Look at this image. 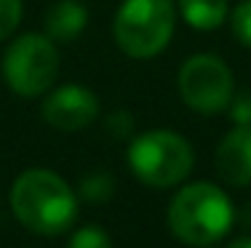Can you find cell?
I'll list each match as a JSON object with an SVG mask.
<instances>
[{
  "label": "cell",
  "mask_w": 251,
  "mask_h": 248,
  "mask_svg": "<svg viewBox=\"0 0 251 248\" xmlns=\"http://www.w3.org/2000/svg\"><path fill=\"white\" fill-rule=\"evenodd\" d=\"M8 203L16 222L32 235L59 238L77 219L80 198L56 171L27 168L14 179Z\"/></svg>",
  "instance_id": "cell-1"
},
{
  "label": "cell",
  "mask_w": 251,
  "mask_h": 248,
  "mask_svg": "<svg viewBox=\"0 0 251 248\" xmlns=\"http://www.w3.org/2000/svg\"><path fill=\"white\" fill-rule=\"evenodd\" d=\"M166 224L184 246H214L235 224V205L219 184L190 181L171 198Z\"/></svg>",
  "instance_id": "cell-2"
},
{
  "label": "cell",
  "mask_w": 251,
  "mask_h": 248,
  "mask_svg": "<svg viewBox=\"0 0 251 248\" xmlns=\"http://www.w3.org/2000/svg\"><path fill=\"white\" fill-rule=\"evenodd\" d=\"M128 168L145 187L169 190L193 174L195 150L182 134L171 128H152L128 141Z\"/></svg>",
  "instance_id": "cell-3"
},
{
  "label": "cell",
  "mask_w": 251,
  "mask_h": 248,
  "mask_svg": "<svg viewBox=\"0 0 251 248\" xmlns=\"http://www.w3.org/2000/svg\"><path fill=\"white\" fill-rule=\"evenodd\" d=\"M176 29L174 0H123L112 19V38L131 59H155Z\"/></svg>",
  "instance_id": "cell-4"
},
{
  "label": "cell",
  "mask_w": 251,
  "mask_h": 248,
  "mask_svg": "<svg viewBox=\"0 0 251 248\" xmlns=\"http://www.w3.org/2000/svg\"><path fill=\"white\" fill-rule=\"evenodd\" d=\"M59 64L62 56L49 35L25 32L3 54V80L16 96L38 99L56 86Z\"/></svg>",
  "instance_id": "cell-5"
},
{
  "label": "cell",
  "mask_w": 251,
  "mask_h": 248,
  "mask_svg": "<svg viewBox=\"0 0 251 248\" xmlns=\"http://www.w3.org/2000/svg\"><path fill=\"white\" fill-rule=\"evenodd\" d=\"M182 102L198 115H222L235 93V78L225 59L214 54H195L184 59L176 75Z\"/></svg>",
  "instance_id": "cell-6"
},
{
  "label": "cell",
  "mask_w": 251,
  "mask_h": 248,
  "mask_svg": "<svg viewBox=\"0 0 251 248\" xmlns=\"http://www.w3.org/2000/svg\"><path fill=\"white\" fill-rule=\"evenodd\" d=\"M40 117L62 134H75L88 128L99 117V99L88 86L80 83H62L43 93Z\"/></svg>",
  "instance_id": "cell-7"
},
{
  "label": "cell",
  "mask_w": 251,
  "mask_h": 248,
  "mask_svg": "<svg viewBox=\"0 0 251 248\" xmlns=\"http://www.w3.org/2000/svg\"><path fill=\"white\" fill-rule=\"evenodd\" d=\"M217 174L230 187H251V126H232L217 147Z\"/></svg>",
  "instance_id": "cell-8"
},
{
  "label": "cell",
  "mask_w": 251,
  "mask_h": 248,
  "mask_svg": "<svg viewBox=\"0 0 251 248\" xmlns=\"http://www.w3.org/2000/svg\"><path fill=\"white\" fill-rule=\"evenodd\" d=\"M46 35L53 43H70L80 38L88 27V8L83 0H56L46 11Z\"/></svg>",
  "instance_id": "cell-9"
},
{
  "label": "cell",
  "mask_w": 251,
  "mask_h": 248,
  "mask_svg": "<svg viewBox=\"0 0 251 248\" xmlns=\"http://www.w3.org/2000/svg\"><path fill=\"white\" fill-rule=\"evenodd\" d=\"M176 8L198 32H214L230 19V0H176Z\"/></svg>",
  "instance_id": "cell-10"
},
{
  "label": "cell",
  "mask_w": 251,
  "mask_h": 248,
  "mask_svg": "<svg viewBox=\"0 0 251 248\" xmlns=\"http://www.w3.org/2000/svg\"><path fill=\"white\" fill-rule=\"evenodd\" d=\"M115 190H118V181L110 171H91V174L80 176L75 192H77V198H80V203L104 205L115 198Z\"/></svg>",
  "instance_id": "cell-11"
},
{
  "label": "cell",
  "mask_w": 251,
  "mask_h": 248,
  "mask_svg": "<svg viewBox=\"0 0 251 248\" xmlns=\"http://www.w3.org/2000/svg\"><path fill=\"white\" fill-rule=\"evenodd\" d=\"M104 131L115 141H131L136 136V117L128 110H112L104 117Z\"/></svg>",
  "instance_id": "cell-12"
},
{
  "label": "cell",
  "mask_w": 251,
  "mask_h": 248,
  "mask_svg": "<svg viewBox=\"0 0 251 248\" xmlns=\"http://www.w3.org/2000/svg\"><path fill=\"white\" fill-rule=\"evenodd\" d=\"M64 248H115L110 240V235L101 227H94V224H86V227L75 229L70 235V240L64 243Z\"/></svg>",
  "instance_id": "cell-13"
},
{
  "label": "cell",
  "mask_w": 251,
  "mask_h": 248,
  "mask_svg": "<svg viewBox=\"0 0 251 248\" xmlns=\"http://www.w3.org/2000/svg\"><path fill=\"white\" fill-rule=\"evenodd\" d=\"M230 27L238 43L251 48V0H241L230 11Z\"/></svg>",
  "instance_id": "cell-14"
},
{
  "label": "cell",
  "mask_w": 251,
  "mask_h": 248,
  "mask_svg": "<svg viewBox=\"0 0 251 248\" xmlns=\"http://www.w3.org/2000/svg\"><path fill=\"white\" fill-rule=\"evenodd\" d=\"M22 16H25V3L22 0H0V43L19 29Z\"/></svg>",
  "instance_id": "cell-15"
},
{
  "label": "cell",
  "mask_w": 251,
  "mask_h": 248,
  "mask_svg": "<svg viewBox=\"0 0 251 248\" xmlns=\"http://www.w3.org/2000/svg\"><path fill=\"white\" fill-rule=\"evenodd\" d=\"M227 117H230L232 126H251V91L249 88L232 93V102L227 107Z\"/></svg>",
  "instance_id": "cell-16"
},
{
  "label": "cell",
  "mask_w": 251,
  "mask_h": 248,
  "mask_svg": "<svg viewBox=\"0 0 251 248\" xmlns=\"http://www.w3.org/2000/svg\"><path fill=\"white\" fill-rule=\"evenodd\" d=\"M227 248H251V235H241V238L230 240Z\"/></svg>",
  "instance_id": "cell-17"
},
{
  "label": "cell",
  "mask_w": 251,
  "mask_h": 248,
  "mask_svg": "<svg viewBox=\"0 0 251 248\" xmlns=\"http://www.w3.org/2000/svg\"><path fill=\"white\" fill-rule=\"evenodd\" d=\"M195 248H214V246H195Z\"/></svg>",
  "instance_id": "cell-18"
}]
</instances>
